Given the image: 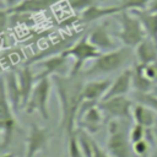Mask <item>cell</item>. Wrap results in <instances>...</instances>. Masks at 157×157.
I'll return each mask as SVG.
<instances>
[{"mask_svg": "<svg viewBox=\"0 0 157 157\" xmlns=\"http://www.w3.org/2000/svg\"><path fill=\"white\" fill-rule=\"evenodd\" d=\"M67 152H69V157H85V155L80 147L76 131L72 135L67 136Z\"/></svg>", "mask_w": 157, "mask_h": 157, "instance_id": "7402d4cb", "label": "cell"}, {"mask_svg": "<svg viewBox=\"0 0 157 157\" xmlns=\"http://www.w3.org/2000/svg\"><path fill=\"white\" fill-rule=\"evenodd\" d=\"M103 114L110 119H125L129 120L131 118L132 110V101L126 96H115L107 99H102L98 103Z\"/></svg>", "mask_w": 157, "mask_h": 157, "instance_id": "52a82bcc", "label": "cell"}, {"mask_svg": "<svg viewBox=\"0 0 157 157\" xmlns=\"http://www.w3.org/2000/svg\"><path fill=\"white\" fill-rule=\"evenodd\" d=\"M67 63H69V56L64 52H61L58 55L48 58L42 63L44 69L39 75H37V80L40 77H49L54 75H69L71 69H69Z\"/></svg>", "mask_w": 157, "mask_h": 157, "instance_id": "30bf717a", "label": "cell"}, {"mask_svg": "<svg viewBox=\"0 0 157 157\" xmlns=\"http://www.w3.org/2000/svg\"><path fill=\"white\" fill-rule=\"evenodd\" d=\"M131 88H132V69H124L112 81V85L103 99L115 96H126Z\"/></svg>", "mask_w": 157, "mask_h": 157, "instance_id": "4fadbf2b", "label": "cell"}, {"mask_svg": "<svg viewBox=\"0 0 157 157\" xmlns=\"http://www.w3.org/2000/svg\"><path fill=\"white\" fill-rule=\"evenodd\" d=\"M17 78H18V85L21 90V96H22V107H25L32 94V91L34 88V85L37 82V75L33 74L29 66H23L18 72H17Z\"/></svg>", "mask_w": 157, "mask_h": 157, "instance_id": "ac0fdd59", "label": "cell"}, {"mask_svg": "<svg viewBox=\"0 0 157 157\" xmlns=\"http://www.w3.org/2000/svg\"><path fill=\"white\" fill-rule=\"evenodd\" d=\"M49 137L50 135L48 129L38 126L37 124L32 123L26 137L25 157H36V155L47 146Z\"/></svg>", "mask_w": 157, "mask_h": 157, "instance_id": "9c48e42d", "label": "cell"}, {"mask_svg": "<svg viewBox=\"0 0 157 157\" xmlns=\"http://www.w3.org/2000/svg\"><path fill=\"white\" fill-rule=\"evenodd\" d=\"M150 0H123L119 5L123 11H136L147 9Z\"/></svg>", "mask_w": 157, "mask_h": 157, "instance_id": "603a6c76", "label": "cell"}, {"mask_svg": "<svg viewBox=\"0 0 157 157\" xmlns=\"http://www.w3.org/2000/svg\"><path fill=\"white\" fill-rule=\"evenodd\" d=\"M2 91L5 92L11 107L13 108L15 112L20 109L22 105V96H21V90L18 85V78L17 74L13 71H9L4 75V83H2Z\"/></svg>", "mask_w": 157, "mask_h": 157, "instance_id": "7c38bea8", "label": "cell"}, {"mask_svg": "<svg viewBox=\"0 0 157 157\" xmlns=\"http://www.w3.org/2000/svg\"><path fill=\"white\" fill-rule=\"evenodd\" d=\"M1 157H16V156H15V153H10L9 152V153H2Z\"/></svg>", "mask_w": 157, "mask_h": 157, "instance_id": "4dcf8cb0", "label": "cell"}, {"mask_svg": "<svg viewBox=\"0 0 157 157\" xmlns=\"http://www.w3.org/2000/svg\"><path fill=\"white\" fill-rule=\"evenodd\" d=\"M131 118L134 120V123L140 124L142 126H145L146 129H151L155 126L156 121H157V114L156 112L144 104V103H139L132 105V110H131Z\"/></svg>", "mask_w": 157, "mask_h": 157, "instance_id": "e0dca14e", "label": "cell"}, {"mask_svg": "<svg viewBox=\"0 0 157 157\" xmlns=\"http://www.w3.org/2000/svg\"><path fill=\"white\" fill-rule=\"evenodd\" d=\"M52 78L49 77H40L37 80L34 88L32 91V94L25 105V109L28 114L37 112L39 115L44 119H49V109H48V102H49V96H50V90H52Z\"/></svg>", "mask_w": 157, "mask_h": 157, "instance_id": "8992f818", "label": "cell"}, {"mask_svg": "<svg viewBox=\"0 0 157 157\" xmlns=\"http://www.w3.org/2000/svg\"><path fill=\"white\" fill-rule=\"evenodd\" d=\"M92 157H112L108 151H104L96 141H94V148H93V156Z\"/></svg>", "mask_w": 157, "mask_h": 157, "instance_id": "83f0119b", "label": "cell"}, {"mask_svg": "<svg viewBox=\"0 0 157 157\" xmlns=\"http://www.w3.org/2000/svg\"><path fill=\"white\" fill-rule=\"evenodd\" d=\"M131 150H132V152L137 157H147V153H148V141L145 140V139L141 140V141H137V142L131 145Z\"/></svg>", "mask_w": 157, "mask_h": 157, "instance_id": "4316f807", "label": "cell"}, {"mask_svg": "<svg viewBox=\"0 0 157 157\" xmlns=\"http://www.w3.org/2000/svg\"><path fill=\"white\" fill-rule=\"evenodd\" d=\"M83 75H54L52 76L53 85L55 86L56 96L60 104V128L67 136L76 131L77 114L81 103L83 102Z\"/></svg>", "mask_w": 157, "mask_h": 157, "instance_id": "6da1fadb", "label": "cell"}, {"mask_svg": "<svg viewBox=\"0 0 157 157\" xmlns=\"http://www.w3.org/2000/svg\"><path fill=\"white\" fill-rule=\"evenodd\" d=\"M134 55L132 48L125 45L102 53L97 59L93 60L92 65L86 69L82 75L83 77H99L120 71L134 60Z\"/></svg>", "mask_w": 157, "mask_h": 157, "instance_id": "7a4b0ae2", "label": "cell"}, {"mask_svg": "<svg viewBox=\"0 0 157 157\" xmlns=\"http://www.w3.org/2000/svg\"><path fill=\"white\" fill-rule=\"evenodd\" d=\"M155 87V83L146 77L142 71V67L139 63L132 67V88L139 93H151Z\"/></svg>", "mask_w": 157, "mask_h": 157, "instance_id": "ffe728a7", "label": "cell"}, {"mask_svg": "<svg viewBox=\"0 0 157 157\" xmlns=\"http://www.w3.org/2000/svg\"><path fill=\"white\" fill-rule=\"evenodd\" d=\"M136 63L146 65L157 60V42L146 37L141 43L135 47Z\"/></svg>", "mask_w": 157, "mask_h": 157, "instance_id": "2e32d148", "label": "cell"}, {"mask_svg": "<svg viewBox=\"0 0 157 157\" xmlns=\"http://www.w3.org/2000/svg\"><path fill=\"white\" fill-rule=\"evenodd\" d=\"M134 99L139 103H144L148 107H151L156 114H157V96L152 94V93H139L135 92L134 93Z\"/></svg>", "mask_w": 157, "mask_h": 157, "instance_id": "cb8c5ba5", "label": "cell"}, {"mask_svg": "<svg viewBox=\"0 0 157 157\" xmlns=\"http://www.w3.org/2000/svg\"><path fill=\"white\" fill-rule=\"evenodd\" d=\"M152 94H155V96H157V85L153 87V90H152V92H151Z\"/></svg>", "mask_w": 157, "mask_h": 157, "instance_id": "d6a6232c", "label": "cell"}, {"mask_svg": "<svg viewBox=\"0 0 157 157\" xmlns=\"http://www.w3.org/2000/svg\"><path fill=\"white\" fill-rule=\"evenodd\" d=\"M153 66H155V70H156V81H155V83L157 85V60L153 63ZM156 85H155V86H156Z\"/></svg>", "mask_w": 157, "mask_h": 157, "instance_id": "1f68e13d", "label": "cell"}, {"mask_svg": "<svg viewBox=\"0 0 157 157\" xmlns=\"http://www.w3.org/2000/svg\"><path fill=\"white\" fill-rule=\"evenodd\" d=\"M125 119H110L105 148L112 157H130L131 142Z\"/></svg>", "mask_w": 157, "mask_h": 157, "instance_id": "3957f363", "label": "cell"}, {"mask_svg": "<svg viewBox=\"0 0 157 157\" xmlns=\"http://www.w3.org/2000/svg\"><path fill=\"white\" fill-rule=\"evenodd\" d=\"M101 0H67L70 7L75 12H83L86 9H88L92 5H96Z\"/></svg>", "mask_w": 157, "mask_h": 157, "instance_id": "484cf974", "label": "cell"}, {"mask_svg": "<svg viewBox=\"0 0 157 157\" xmlns=\"http://www.w3.org/2000/svg\"><path fill=\"white\" fill-rule=\"evenodd\" d=\"M123 9L120 7V5H115V6H98V4L90 6L88 9H86L83 12H81L80 15V22L81 23H90V22H94L98 20H102L107 16H112V15H117L119 12H121Z\"/></svg>", "mask_w": 157, "mask_h": 157, "instance_id": "9a60e30c", "label": "cell"}, {"mask_svg": "<svg viewBox=\"0 0 157 157\" xmlns=\"http://www.w3.org/2000/svg\"><path fill=\"white\" fill-rule=\"evenodd\" d=\"M117 20L120 25L117 37L123 45L134 49L139 43H141L147 37L140 20L136 17L134 12L121 11L117 13Z\"/></svg>", "mask_w": 157, "mask_h": 157, "instance_id": "277c9868", "label": "cell"}, {"mask_svg": "<svg viewBox=\"0 0 157 157\" xmlns=\"http://www.w3.org/2000/svg\"><path fill=\"white\" fill-rule=\"evenodd\" d=\"M64 53L74 59V64L71 66V75H77L82 72V69L85 64L88 60H94L97 59L102 52H99L88 39V36H83L80 39H77L71 47L66 48Z\"/></svg>", "mask_w": 157, "mask_h": 157, "instance_id": "5b68a950", "label": "cell"}, {"mask_svg": "<svg viewBox=\"0 0 157 157\" xmlns=\"http://www.w3.org/2000/svg\"><path fill=\"white\" fill-rule=\"evenodd\" d=\"M112 85V81L108 78H96L85 82L83 85V99L91 101V102H98L102 101L108 92L109 87Z\"/></svg>", "mask_w": 157, "mask_h": 157, "instance_id": "5bb4252c", "label": "cell"}, {"mask_svg": "<svg viewBox=\"0 0 157 157\" xmlns=\"http://www.w3.org/2000/svg\"><path fill=\"white\" fill-rule=\"evenodd\" d=\"M16 112L11 107L5 92L1 93V107H0V128H1V150L5 151L12 141L13 131L16 128Z\"/></svg>", "mask_w": 157, "mask_h": 157, "instance_id": "ba28073f", "label": "cell"}, {"mask_svg": "<svg viewBox=\"0 0 157 157\" xmlns=\"http://www.w3.org/2000/svg\"><path fill=\"white\" fill-rule=\"evenodd\" d=\"M136 15V17L140 20L146 36L155 42H157V12H151L148 10H136L131 11Z\"/></svg>", "mask_w": 157, "mask_h": 157, "instance_id": "d6986e66", "label": "cell"}, {"mask_svg": "<svg viewBox=\"0 0 157 157\" xmlns=\"http://www.w3.org/2000/svg\"><path fill=\"white\" fill-rule=\"evenodd\" d=\"M146 128L140 125V124H136L134 123V125L130 128L129 130V139H130V142L131 145L137 142V141H141L146 137Z\"/></svg>", "mask_w": 157, "mask_h": 157, "instance_id": "d4e9b609", "label": "cell"}, {"mask_svg": "<svg viewBox=\"0 0 157 157\" xmlns=\"http://www.w3.org/2000/svg\"><path fill=\"white\" fill-rule=\"evenodd\" d=\"M101 1H104V0H101Z\"/></svg>", "mask_w": 157, "mask_h": 157, "instance_id": "836d02e7", "label": "cell"}, {"mask_svg": "<svg viewBox=\"0 0 157 157\" xmlns=\"http://www.w3.org/2000/svg\"><path fill=\"white\" fill-rule=\"evenodd\" d=\"M88 39L90 42L102 53L105 52H110L113 49H115V43L112 39V36L109 33L108 29V23L103 22L101 25H97L88 34Z\"/></svg>", "mask_w": 157, "mask_h": 157, "instance_id": "8fae6325", "label": "cell"}, {"mask_svg": "<svg viewBox=\"0 0 157 157\" xmlns=\"http://www.w3.org/2000/svg\"><path fill=\"white\" fill-rule=\"evenodd\" d=\"M4 2H5V5L7 6V9H11V7L17 6V5L21 2V0H4Z\"/></svg>", "mask_w": 157, "mask_h": 157, "instance_id": "f546056e", "label": "cell"}, {"mask_svg": "<svg viewBox=\"0 0 157 157\" xmlns=\"http://www.w3.org/2000/svg\"><path fill=\"white\" fill-rule=\"evenodd\" d=\"M76 135H77V140H78L80 147H81L85 157H92L93 148H94V140L91 139L90 132L86 131L85 129L80 128V129H76Z\"/></svg>", "mask_w": 157, "mask_h": 157, "instance_id": "44dd1931", "label": "cell"}, {"mask_svg": "<svg viewBox=\"0 0 157 157\" xmlns=\"http://www.w3.org/2000/svg\"><path fill=\"white\" fill-rule=\"evenodd\" d=\"M146 10H148L151 12H157V0H150Z\"/></svg>", "mask_w": 157, "mask_h": 157, "instance_id": "f1b7e54d", "label": "cell"}]
</instances>
